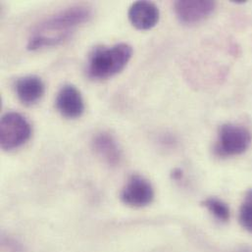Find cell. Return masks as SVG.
Instances as JSON below:
<instances>
[{
	"label": "cell",
	"instance_id": "obj_1",
	"mask_svg": "<svg viewBox=\"0 0 252 252\" xmlns=\"http://www.w3.org/2000/svg\"><path fill=\"white\" fill-rule=\"evenodd\" d=\"M91 17L92 11L86 6H74L56 13L37 26L29 40L28 49L36 50L64 42Z\"/></svg>",
	"mask_w": 252,
	"mask_h": 252
},
{
	"label": "cell",
	"instance_id": "obj_2",
	"mask_svg": "<svg viewBox=\"0 0 252 252\" xmlns=\"http://www.w3.org/2000/svg\"><path fill=\"white\" fill-rule=\"evenodd\" d=\"M132 56V48L126 43L113 46H97L90 54L88 74L92 79L105 80L120 73Z\"/></svg>",
	"mask_w": 252,
	"mask_h": 252
},
{
	"label": "cell",
	"instance_id": "obj_3",
	"mask_svg": "<svg viewBox=\"0 0 252 252\" xmlns=\"http://www.w3.org/2000/svg\"><path fill=\"white\" fill-rule=\"evenodd\" d=\"M252 140V133L246 126L225 124L220 127L215 152L222 157L240 155L249 149Z\"/></svg>",
	"mask_w": 252,
	"mask_h": 252
},
{
	"label": "cell",
	"instance_id": "obj_4",
	"mask_svg": "<svg viewBox=\"0 0 252 252\" xmlns=\"http://www.w3.org/2000/svg\"><path fill=\"white\" fill-rule=\"evenodd\" d=\"M32 135V126L19 113L5 114L0 122V144L4 150H13L24 145Z\"/></svg>",
	"mask_w": 252,
	"mask_h": 252
},
{
	"label": "cell",
	"instance_id": "obj_5",
	"mask_svg": "<svg viewBox=\"0 0 252 252\" xmlns=\"http://www.w3.org/2000/svg\"><path fill=\"white\" fill-rule=\"evenodd\" d=\"M154 190L151 184L139 175L131 176L121 192L122 201L131 207H144L152 202Z\"/></svg>",
	"mask_w": 252,
	"mask_h": 252
},
{
	"label": "cell",
	"instance_id": "obj_6",
	"mask_svg": "<svg viewBox=\"0 0 252 252\" xmlns=\"http://www.w3.org/2000/svg\"><path fill=\"white\" fill-rule=\"evenodd\" d=\"M175 12L179 20L186 25L197 24L209 17L215 7L214 1H177Z\"/></svg>",
	"mask_w": 252,
	"mask_h": 252
},
{
	"label": "cell",
	"instance_id": "obj_7",
	"mask_svg": "<svg viewBox=\"0 0 252 252\" xmlns=\"http://www.w3.org/2000/svg\"><path fill=\"white\" fill-rule=\"evenodd\" d=\"M56 107L61 115L68 119H76L83 115L85 102L79 90L72 86H64L56 98Z\"/></svg>",
	"mask_w": 252,
	"mask_h": 252
},
{
	"label": "cell",
	"instance_id": "obj_8",
	"mask_svg": "<svg viewBox=\"0 0 252 252\" xmlns=\"http://www.w3.org/2000/svg\"><path fill=\"white\" fill-rule=\"evenodd\" d=\"M158 7L149 1H136L128 10V19L137 30L146 31L156 26L159 21Z\"/></svg>",
	"mask_w": 252,
	"mask_h": 252
},
{
	"label": "cell",
	"instance_id": "obj_9",
	"mask_svg": "<svg viewBox=\"0 0 252 252\" xmlns=\"http://www.w3.org/2000/svg\"><path fill=\"white\" fill-rule=\"evenodd\" d=\"M20 101L26 105L36 103L44 94V84L36 76H27L19 79L15 86Z\"/></svg>",
	"mask_w": 252,
	"mask_h": 252
},
{
	"label": "cell",
	"instance_id": "obj_10",
	"mask_svg": "<svg viewBox=\"0 0 252 252\" xmlns=\"http://www.w3.org/2000/svg\"><path fill=\"white\" fill-rule=\"evenodd\" d=\"M93 146L97 155L101 157L107 164L116 166L120 163L122 152L117 141L110 133H97L93 140Z\"/></svg>",
	"mask_w": 252,
	"mask_h": 252
},
{
	"label": "cell",
	"instance_id": "obj_11",
	"mask_svg": "<svg viewBox=\"0 0 252 252\" xmlns=\"http://www.w3.org/2000/svg\"><path fill=\"white\" fill-rule=\"evenodd\" d=\"M203 206L208 209V211L219 221L227 222L230 219V208L222 200L216 197L207 198L202 202Z\"/></svg>",
	"mask_w": 252,
	"mask_h": 252
},
{
	"label": "cell",
	"instance_id": "obj_12",
	"mask_svg": "<svg viewBox=\"0 0 252 252\" xmlns=\"http://www.w3.org/2000/svg\"><path fill=\"white\" fill-rule=\"evenodd\" d=\"M239 218L243 228L252 234V189L246 192L240 208Z\"/></svg>",
	"mask_w": 252,
	"mask_h": 252
},
{
	"label": "cell",
	"instance_id": "obj_13",
	"mask_svg": "<svg viewBox=\"0 0 252 252\" xmlns=\"http://www.w3.org/2000/svg\"><path fill=\"white\" fill-rule=\"evenodd\" d=\"M183 176V172L180 170V169H175L173 174H172V177L175 179V180H180Z\"/></svg>",
	"mask_w": 252,
	"mask_h": 252
}]
</instances>
